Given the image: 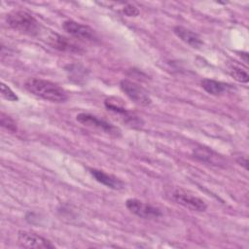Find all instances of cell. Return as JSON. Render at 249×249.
<instances>
[{
	"instance_id": "1",
	"label": "cell",
	"mask_w": 249,
	"mask_h": 249,
	"mask_svg": "<svg viewBox=\"0 0 249 249\" xmlns=\"http://www.w3.org/2000/svg\"><path fill=\"white\" fill-rule=\"evenodd\" d=\"M24 88L30 93L51 102L61 103L68 99L67 92L62 88L41 78H28L24 82Z\"/></svg>"
},
{
	"instance_id": "2",
	"label": "cell",
	"mask_w": 249,
	"mask_h": 249,
	"mask_svg": "<svg viewBox=\"0 0 249 249\" xmlns=\"http://www.w3.org/2000/svg\"><path fill=\"white\" fill-rule=\"evenodd\" d=\"M8 25L19 32L35 35L39 31V22L28 12L25 11H13L6 17Z\"/></svg>"
},
{
	"instance_id": "3",
	"label": "cell",
	"mask_w": 249,
	"mask_h": 249,
	"mask_svg": "<svg viewBox=\"0 0 249 249\" xmlns=\"http://www.w3.org/2000/svg\"><path fill=\"white\" fill-rule=\"evenodd\" d=\"M76 120L86 125V126H89V127H94L97 129H100L102 131H104L105 133H108L112 136L115 137H119L121 136V130L118 126L112 124L111 123L98 118L97 116H94L92 114L89 113H80L76 116Z\"/></svg>"
},
{
	"instance_id": "4",
	"label": "cell",
	"mask_w": 249,
	"mask_h": 249,
	"mask_svg": "<svg viewBox=\"0 0 249 249\" xmlns=\"http://www.w3.org/2000/svg\"><path fill=\"white\" fill-rule=\"evenodd\" d=\"M120 88L124 94L135 104L140 106H149L152 103V99L148 92L138 84L124 79L120 82Z\"/></svg>"
},
{
	"instance_id": "5",
	"label": "cell",
	"mask_w": 249,
	"mask_h": 249,
	"mask_svg": "<svg viewBox=\"0 0 249 249\" xmlns=\"http://www.w3.org/2000/svg\"><path fill=\"white\" fill-rule=\"evenodd\" d=\"M171 198L183 207L196 212H203L207 209L205 201L182 189H176L171 193Z\"/></svg>"
},
{
	"instance_id": "6",
	"label": "cell",
	"mask_w": 249,
	"mask_h": 249,
	"mask_svg": "<svg viewBox=\"0 0 249 249\" xmlns=\"http://www.w3.org/2000/svg\"><path fill=\"white\" fill-rule=\"evenodd\" d=\"M18 243L21 248L53 249L55 246L46 237L32 231H19L18 233Z\"/></svg>"
},
{
	"instance_id": "7",
	"label": "cell",
	"mask_w": 249,
	"mask_h": 249,
	"mask_svg": "<svg viewBox=\"0 0 249 249\" xmlns=\"http://www.w3.org/2000/svg\"><path fill=\"white\" fill-rule=\"evenodd\" d=\"M125 206L132 214L144 219L159 218L162 215V212L159 207L153 206L137 198L126 199Z\"/></svg>"
},
{
	"instance_id": "8",
	"label": "cell",
	"mask_w": 249,
	"mask_h": 249,
	"mask_svg": "<svg viewBox=\"0 0 249 249\" xmlns=\"http://www.w3.org/2000/svg\"><path fill=\"white\" fill-rule=\"evenodd\" d=\"M62 27L67 33H69L70 35L76 38L90 40V41L96 40V34L94 30L89 25L82 24L72 19H67L62 23Z\"/></svg>"
},
{
	"instance_id": "9",
	"label": "cell",
	"mask_w": 249,
	"mask_h": 249,
	"mask_svg": "<svg viewBox=\"0 0 249 249\" xmlns=\"http://www.w3.org/2000/svg\"><path fill=\"white\" fill-rule=\"evenodd\" d=\"M194 157L204 163L215 165V166H221L226 163L224 158L214 152L212 149L204 146H198L193 150Z\"/></svg>"
},
{
	"instance_id": "10",
	"label": "cell",
	"mask_w": 249,
	"mask_h": 249,
	"mask_svg": "<svg viewBox=\"0 0 249 249\" xmlns=\"http://www.w3.org/2000/svg\"><path fill=\"white\" fill-rule=\"evenodd\" d=\"M104 104H105V107L108 110H110V111L120 115L123 118V120H124V122L125 124H129L131 126H141L142 125L143 122H142V120L138 116L134 115L133 113H131L130 111L126 110L125 108H124V107L114 103L113 101H111V99L105 100Z\"/></svg>"
},
{
	"instance_id": "11",
	"label": "cell",
	"mask_w": 249,
	"mask_h": 249,
	"mask_svg": "<svg viewBox=\"0 0 249 249\" xmlns=\"http://www.w3.org/2000/svg\"><path fill=\"white\" fill-rule=\"evenodd\" d=\"M89 173L97 182L106 186L107 188H110L113 190H122L124 188L123 181H121L116 176L109 174L103 170L96 169V168H89Z\"/></svg>"
},
{
	"instance_id": "12",
	"label": "cell",
	"mask_w": 249,
	"mask_h": 249,
	"mask_svg": "<svg viewBox=\"0 0 249 249\" xmlns=\"http://www.w3.org/2000/svg\"><path fill=\"white\" fill-rule=\"evenodd\" d=\"M173 32L181 41H183L187 45L191 46L192 48L199 49L203 45V42L197 33L192 31L184 26H180V25L174 26Z\"/></svg>"
},
{
	"instance_id": "13",
	"label": "cell",
	"mask_w": 249,
	"mask_h": 249,
	"mask_svg": "<svg viewBox=\"0 0 249 249\" xmlns=\"http://www.w3.org/2000/svg\"><path fill=\"white\" fill-rule=\"evenodd\" d=\"M50 44L53 46V48L61 52L75 53H80L83 52L80 46L70 41L68 38L58 34H53L50 37Z\"/></svg>"
},
{
	"instance_id": "14",
	"label": "cell",
	"mask_w": 249,
	"mask_h": 249,
	"mask_svg": "<svg viewBox=\"0 0 249 249\" xmlns=\"http://www.w3.org/2000/svg\"><path fill=\"white\" fill-rule=\"evenodd\" d=\"M200 85L201 88L211 95H220L231 89L230 85L212 79H203Z\"/></svg>"
},
{
	"instance_id": "15",
	"label": "cell",
	"mask_w": 249,
	"mask_h": 249,
	"mask_svg": "<svg viewBox=\"0 0 249 249\" xmlns=\"http://www.w3.org/2000/svg\"><path fill=\"white\" fill-rule=\"evenodd\" d=\"M229 73L237 82L247 83L248 80H249L248 73L245 70H243L241 67L237 66V65H231L229 67Z\"/></svg>"
},
{
	"instance_id": "16",
	"label": "cell",
	"mask_w": 249,
	"mask_h": 249,
	"mask_svg": "<svg viewBox=\"0 0 249 249\" xmlns=\"http://www.w3.org/2000/svg\"><path fill=\"white\" fill-rule=\"evenodd\" d=\"M0 124L6 128L7 130L11 131V132H16L18 130V127H17V124L16 122L8 115H6L5 113H1V116H0Z\"/></svg>"
},
{
	"instance_id": "17",
	"label": "cell",
	"mask_w": 249,
	"mask_h": 249,
	"mask_svg": "<svg viewBox=\"0 0 249 249\" xmlns=\"http://www.w3.org/2000/svg\"><path fill=\"white\" fill-rule=\"evenodd\" d=\"M1 94L4 98H6L9 101H18V95L9 88L6 84L1 83Z\"/></svg>"
},
{
	"instance_id": "18",
	"label": "cell",
	"mask_w": 249,
	"mask_h": 249,
	"mask_svg": "<svg viewBox=\"0 0 249 249\" xmlns=\"http://www.w3.org/2000/svg\"><path fill=\"white\" fill-rule=\"evenodd\" d=\"M123 12L127 17H136L139 15V10L132 4H126L123 8Z\"/></svg>"
},
{
	"instance_id": "19",
	"label": "cell",
	"mask_w": 249,
	"mask_h": 249,
	"mask_svg": "<svg viewBox=\"0 0 249 249\" xmlns=\"http://www.w3.org/2000/svg\"><path fill=\"white\" fill-rule=\"evenodd\" d=\"M236 161H237V163L239 164V165H241V166H243L246 170L248 169V160H247V158L246 157H239V158H237L236 159Z\"/></svg>"
}]
</instances>
